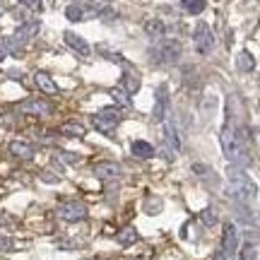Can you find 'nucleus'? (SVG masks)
Listing matches in <instances>:
<instances>
[{
    "mask_svg": "<svg viewBox=\"0 0 260 260\" xmlns=\"http://www.w3.org/2000/svg\"><path fill=\"white\" fill-rule=\"evenodd\" d=\"M219 142H222V154L232 161L234 167H248L251 164V154L246 149V140L239 138L234 128L224 125V130L219 133Z\"/></svg>",
    "mask_w": 260,
    "mask_h": 260,
    "instance_id": "obj_1",
    "label": "nucleus"
},
{
    "mask_svg": "<svg viewBox=\"0 0 260 260\" xmlns=\"http://www.w3.org/2000/svg\"><path fill=\"white\" fill-rule=\"evenodd\" d=\"M226 178H229V195L236 198L239 203L253 200L258 195V186L241 167H229L226 169Z\"/></svg>",
    "mask_w": 260,
    "mask_h": 260,
    "instance_id": "obj_2",
    "label": "nucleus"
},
{
    "mask_svg": "<svg viewBox=\"0 0 260 260\" xmlns=\"http://www.w3.org/2000/svg\"><path fill=\"white\" fill-rule=\"evenodd\" d=\"M123 116L125 113L121 111V106H106V109H102L99 113L92 116V125L99 133H104V135H113L116 128H118V123L123 121Z\"/></svg>",
    "mask_w": 260,
    "mask_h": 260,
    "instance_id": "obj_3",
    "label": "nucleus"
},
{
    "mask_svg": "<svg viewBox=\"0 0 260 260\" xmlns=\"http://www.w3.org/2000/svg\"><path fill=\"white\" fill-rule=\"evenodd\" d=\"M181 56H183V46L176 39H167L157 48H152V60L159 65H174L181 60Z\"/></svg>",
    "mask_w": 260,
    "mask_h": 260,
    "instance_id": "obj_4",
    "label": "nucleus"
},
{
    "mask_svg": "<svg viewBox=\"0 0 260 260\" xmlns=\"http://www.w3.org/2000/svg\"><path fill=\"white\" fill-rule=\"evenodd\" d=\"M193 44H195V51H198V53H203V56H207V53L214 48V34H212V29L207 27L205 22H200V24L195 27Z\"/></svg>",
    "mask_w": 260,
    "mask_h": 260,
    "instance_id": "obj_5",
    "label": "nucleus"
},
{
    "mask_svg": "<svg viewBox=\"0 0 260 260\" xmlns=\"http://www.w3.org/2000/svg\"><path fill=\"white\" fill-rule=\"evenodd\" d=\"M58 214H60V219L65 222H82L84 217H87V205L82 203H63L58 207Z\"/></svg>",
    "mask_w": 260,
    "mask_h": 260,
    "instance_id": "obj_6",
    "label": "nucleus"
},
{
    "mask_svg": "<svg viewBox=\"0 0 260 260\" xmlns=\"http://www.w3.org/2000/svg\"><path fill=\"white\" fill-rule=\"evenodd\" d=\"M96 15H99V10L89 8V5H84V3H73V5L65 8V17L70 19V22H84V19L96 17Z\"/></svg>",
    "mask_w": 260,
    "mask_h": 260,
    "instance_id": "obj_7",
    "label": "nucleus"
},
{
    "mask_svg": "<svg viewBox=\"0 0 260 260\" xmlns=\"http://www.w3.org/2000/svg\"><path fill=\"white\" fill-rule=\"evenodd\" d=\"M37 34H39V22L37 19H31V22L19 24V27L15 29V34L10 37V41H15V44H19V46H24V44H29Z\"/></svg>",
    "mask_w": 260,
    "mask_h": 260,
    "instance_id": "obj_8",
    "label": "nucleus"
},
{
    "mask_svg": "<svg viewBox=\"0 0 260 260\" xmlns=\"http://www.w3.org/2000/svg\"><path fill=\"white\" fill-rule=\"evenodd\" d=\"M167 106H169V92L164 84H159L154 89V111H152V118L157 123H161L167 118Z\"/></svg>",
    "mask_w": 260,
    "mask_h": 260,
    "instance_id": "obj_9",
    "label": "nucleus"
},
{
    "mask_svg": "<svg viewBox=\"0 0 260 260\" xmlns=\"http://www.w3.org/2000/svg\"><path fill=\"white\" fill-rule=\"evenodd\" d=\"M222 251L226 255H234V253L239 251V229H236V224H224Z\"/></svg>",
    "mask_w": 260,
    "mask_h": 260,
    "instance_id": "obj_10",
    "label": "nucleus"
},
{
    "mask_svg": "<svg viewBox=\"0 0 260 260\" xmlns=\"http://www.w3.org/2000/svg\"><path fill=\"white\" fill-rule=\"evenodd\" d=\"M63 41L68 44V48H70V51H75V53H77V56L87 58L89 53H92V46H89V44H87V41H84L80 34H75V31H65V34H63Z\"/></svg>",
    "mask_w": 260,
    "mask_h": 260,
    "instance_id": "obj_11",
    "label": "nucleus"
},
{
    "mask_svg": "<svg viewBox=\"0 0 260 260\" xmlns=\"http://www.w3.org/2000/svg\"><path fill=\"white\" fill-rule=\"evenodd\" d=\"M94 176L102 178V181H116V178L123 176V169L116 161H102V164L94 167Z\"/></svg>",
    "mask_w": 260,
    "mask_h": 260,
    "instance_id": "obj_12",
    "label": "nucleus"
},
{
    "mask_svg": "<svg viewBox=\"0 0 260 260\" xmlns=\"http://www.w3.org/2000/svg\"><path fill=\"white\" fill-rule=\"evenodd\" d=\"M19 111L31 113V116H48L51 113V104L44 102V99H27V102L19 104Z\"/></svg>",
    "mask_w": 260,
    "mask_h": 260,
    "instance_id": "obj_13",
    "label": "nucleus"
},
{
    "mask_svg": "<svg viewBox=\"0 0 260 260\" xmlns=\"http://www.w3.org/2000/svg\"><path fill=\"white\" fill-rule=\"evenodd\" d=\"M8 149H10L12 157L22 159V161H29V159L34 157V147H31L29 142H24V140H12L8 145Z\"/></svg>",
    "mask_w": 260,
    "mask_h": 260,
    "instance_id": "obj_14",
    "label": "nucleus"
},
{
    "mask_svg": "<svg viewBox=\"0 0 260 260\" xmlns=\"http://www.w3.org/2000/svg\"><path fill=\"white\" fill-rule=\"evenodd\" d=\"M130 152H133L138 159H152L154 154H157L154 145L147 142V140H135V142H133V147H130Z\"/></svg>",
    "mask_w": 260,
    "mask_h": 260,
    "instance_id": "obj_15",
    "label": "nucleus"
},
{
    "mask_svg": "<svg viewBox=\"0 0 260 260\" xmlns=\"http://www.w3.org/2000/svg\"><path fill=\"white\" fill-rule=\"evenodd\" d=\"M34 82H37V87L44 94H58V84L53 82V77L48 73H44V70H39V73L34 75Z\"/></svg>",
    "mask_w": 260,
    "mask_h": 260,
    "instance_id": "obj_16",
    "label": "nucleus"
},
{
    "mask_svg": "<svg viewBox=\"0 0 260 260\" xmlns=\"http://www.w3.org/2000/svg\"><path fill=\"white\" fill-rule=\"evenodd\" d=\"M164 142H169L171 147H174V152H183V140H181V135H178V128L174 125V123H167V128H164Z\"/></svg>",
    "mask_w": 260,
    "mask_h": 260,
    "instance_id": "obj_17",
    "label": "nucleus"
},
{
    "mask_svg": "<svg viewBox=\"0 0 260 260\" xmlns=\"http://www.w3.org/2000/svg\"><path fill=\"white\" fill-rule=\"evenodd\" d=\"M121 82H123L121 87H123V89H125V92L130 94V96H133V94H138V92H140V77H138V75H135V73H133L130 68H128V70H125V73H123Z\"/></svg>",
    "mask_w": 260,
    "mask_h": 260,
    "instance_id": "obj_18",
    "label": "nucleus"
},
{
    "mask_svg": "<svg viewBox=\"0 0 260 260\" xmlns=\"http://www.w3.org/2000/svg\"><path fill=\"white\" fill-rule=\"evenodd\" d=\"M236 68H239L241 73H253V70H255V58H253L248 51H241V53L236 56Z\"/></svg>",
    "mask_w": 260,
    "mask_h": 260,
    "instance_id": "obj_19",
    "label": "nucleus"
},
{
    "mask_svg": "<svg viewBox=\"0 0 260 260\" xmlns=\"http://www.w3.org/2000/svg\"><path fill=\"white\" fill-rule=\"evenodd\" d=\"M138 232H135V226H125V229H121L118 232V236H116V241L121 243V246H133V243H138Z\"/></svg>",
    "mask_w": 260,
    "mask_h": 260,
    "instance_id": "obj_20",
    "label": "nucleus"
},
{
    "mask_svg": "<svg viewBox=\"0 0 260 260\" xmlns=\"http://www.w3.org/2000/svg\"><path fill=\"white\" fill-rule=\"evenodd\" d=\"M111 96H113V102L118 104L121 109H130L133 106V99H130V94L123 89V87H113L111 89Z\"/></svg>",
    "mask_w": 260,
    "mask_h": 260,
    "instance_id": "obj_21",
    "label": "nucleus"
},
{
    "mask_svg": "<svg viewBox=\"0 0 260 260\" xmlns=\"http://www.w3.org/2000/svg\"><path fill=\"white\" fill-rule=\"evenodd\" d=\"M181 8L186 10V15H200V12H205L207 3L205 0H181Z\"/></svg>",
    "mask_w": 260,
    "mask_h": 260,
    "instance_id": "obj_22",
    "label": "nucleus"
},
{
    "mask_svg": "<svg viewBox=\"0 0 260 260\" xmlns=\"http://www.w3.org/2000/svg\"><path fill=\"white\" fill-rule=\"evenodd\" d=\"M145 31H147L149 37H161V34H164V31H167V24H164V22H161V19H147V22H145Z\"/></svg>",
    "mask_w": 260,
    "mask_h": 260,
    "instance_id": "obj_23",
    "label": "nucleus"
},
{
    "mask_svg": "<svg viewBox=\"0 0 260 260\" xmlns=\"http://www.w3.org/2000/svg\"><path fill=\"white\" fill-rule=\"evenodd\" d=\"M60 133L63 135H68V138H84V125H80V123H63L60 125Z\"/></svg>",
    "mask_w": 260,
    "mask_h": 260,
    "instance_id": "obj_24",
    "label": "nucleus"
},
{
    "mask_svg": "<svg viewBox=\"0 0 260 260\" xmlns=\"http://www.w3.org/2000/svg\"><path fill=\"white\" fill-rule=\"evenodd\" d=\"M145 212L147 214H159L161 212V200H159V198H149L147 203H145Z\"/></svg>",
    "mask_w": 260,
    "mask_h": 260,
    "instance_id": "obj_25",
    "label": "nucleus"
},
{
    "mask_svg": "<svg viewBox=\"0 0 260 260\" xmlns=\"http://www.w3.org/2000/svg\"><path fill=\"white\" fill-rule=\"evenodd\" d=\"M255 243H243V251H241V255H239V260H255Z\"/></svg>",
    "mask_w": 260,
    "mask_h": 260,
    "instance_id": "obj_26",
    "label": "nucleus"
},
{
    "mask_svg": "<svg viewBox=\"0 0 260 260\" xmlns=\"http://www.w3.org/2000/svg\"><path fill=\"white\" fill-rule=\"evenodd\" d=\"M203 222H205V226H214V224H217V212H214V207L203 210Z\"/></svg>",
    "mask_w": 260,
    "mask_h": 260,
    "instance_id": "obj_27",
    "label": "nucleus"
},
{
    "mask_svg": "<svg viewBox=\"0 0 260 260\" xmlns=\"http://www.w3.org/2000/svg\"><path fill=\"white\" fill-rule=\"evenodd\" d=\"M159 154H161V159H164V161H169V164L176 159V152H174V147H171L169 142H164V145H161V152H159Z\"/></svg>",
    "mask_w": 260,
    "mask_h": 260,
    "instance_id": "obj_28",
    "label": "nucleus"
},
{
    "mask_svg": "<svg viewBox=\"0 0 260 260\" xmlns=\"http://www.w3.org/2000/svg\"><path fill=\"white\" fill-rule=\"evenodd\" d=\"M58 159L63 161V164H77L80 161V154H75V152H58Z\"/></svg>",
    "mask_w": 260,
    "mask_h": 260,
    "instance_id": "obj_29",
    "label": "nucleus"
},
{
    "mask_svg": "<svg viewBox=\"0 0 260 260\" xmlns=\"http://www.w3.org/2000/svg\"><path fill=\"white\" fill-rule=\"evenodd\" d=\"M0 251H3V253L15 251V241H12L10 236H0Z\"/></svg>",
    "mask_w": 260,
    "mask_h": 260,
    "instance_id": "obj_30",
    "label": "nucleus"
},
{
    "mask_svg": "<svg viewBox=\"0 0 260 260\" xmlns=\"http://www.w3.org/2000/svg\"><path fill=\"white\" fill-rule=\"evenodd\" d=\"M19 3H22V5H24V8L34 10V12H39V10L44 8V5H41V0H19Z\"/></svg>",
    "mask_w": 260,
    "mask_h": 260,
    "instance_id": "obj_31",
    "label": "nucleus"
},
{
    "mask_svg": "<svg viewBox=\"0 0 260 260\" xmlns=\"http://www.w3.org/2000/svg\"><path fill=\"white\" fill-rule=\"evenodd\" d=\"M104 58H109V60H116V63H123V58L118 53H113V51H102Z\"/></svg>",
    "mask_w": 260,
    "mask_h": 260,
    "instance_id": "obj_32",
    "label": "nucleus"
},
{
    "mask_svg": "<svg viewBox=\"0 0 260 260\" xmlns=\"http://www.w3.org/2000/svg\"><path fill=\"white\" fill-rule=\"evenodd\" d=\"M212 260H226V253H224L222 248H219V251H217V253L212 255Z\"/></svg>",
    "mask_w": 260,
    "mask_h": 260,
    "instance_id": "obj_33",
    "label": "nucleus"
},
{
    "mask_svg": "<svg viewBox=\"0 0 260 260\" xmlns=\"http://www.w3.org/2000/svg\"><path fill=\"white\" fill-rule=\"evenodd\" d=\"M5 56H8V51H5V46H0V63L5 60Z\"/></svg>",
    "mask_w": 260,
    "mask_h": 260,
    "instance_id": "obj_34",
    "label": "nucleus"
},
{
    "mask_svg": "<svg viewBox=\"0 0 260 260\" xmlns=\"http://www.w3.org/2000/svg\"><path fill=\"white\" fill-rule=\"evenodd\" d=\"M0 183H3V181H0Z\"/></svg>",
    "mask_w": 260,
    "mask_h": 260,
    "instance_id": "obj_35",
    "label": "nucleus"
}]
</instances>
